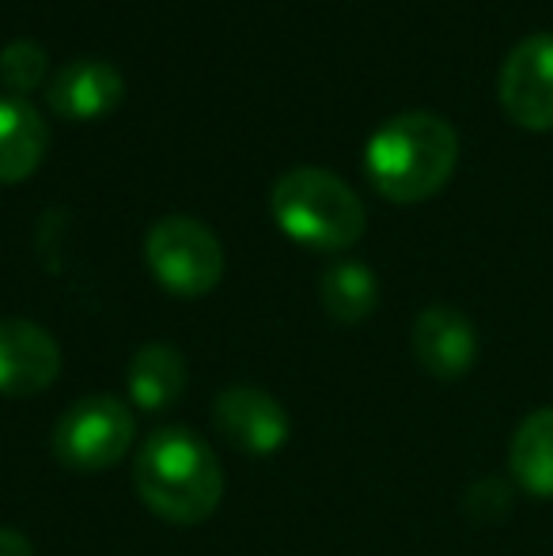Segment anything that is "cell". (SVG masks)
<instances>
[{"label":"cell","instance_id":"cell-1","mask_svg":"<svg viewBox=\"0 0 553 556\" xmlns=\"http://www.w3.org/2000/svg\"><path fill=\"white\" fill-rule=\"evenodd\" d=\"M134 484L140 504L163 522L198 527L221 507L224 469L193 428H155L137 451Z\"/></svg>","mask_w":553,"mask_h":556},{"label":"cell","instance_id":"cell-2","mask_svg":"<svg viewBox=\"0 0 553 556\" xmlns=\"http://www.w3.org/2000/svg\"><path fill=\"white\" fill-rule=\"evenodd\" d=\"M458 163V132L432 111L394 114L372 132L364 170L394 205H417L440 193Z\"/></svg>","mask_w":553,"mask_h":556},{"label":"cell","instance_id":"cell-3","mask_svg":"<svg viewBox=\"0 0 553 556\" xmlns=\"http://www.w3.org/2000/svg\"><path fill=\"white\" fill-rule=\"evenodd\" d=\"M269 213L292 242L311 250H349L364 235V205L334 170L292 167L269 190Z\"/></svg>","mask_w":553,"mask_h":556},{"label":"cell","instance_id":"cell-4","mask_svg":"<svg viewBox=\"0 0 553 556\" xmlns=\"http://www.w3.org/2000/svg\"><path fill=\"white\" fill-rule=\"evenodd\" d=\"M144 262L167 292L183 300L213 292L224 277V247L193 216H163L144 235Z\"/></svg>","mask_w":553,"mask_h":556},{"label":"cell","instance_id":"cell-5","mask_svg":"<svg viewBox=\"0 0 553 556\" xmlns=\"http://www.w3.org/2000/svg\"><path fill=\"white\" fill-rule=\"evenodd\" d=\"M137 440V420L126 402L91 394L73 402L53 425V454L76 473H99L118 466Z\"/></svg>","mask_w":553,"mask_h":556},{"label":"cell","instance_id":"cell-6","mask_svg":"<svg viewBox=\"0 0 553 556\" xmlns=\"http://www.w3.org/2000/svg\"><path fill=\"white\" fill-rule=\"evenodd\" d=\"M504 114L531 132L553 129V35H531L504 58L497 80Z\"/></svg>","mask_w":553,"mask_h":556},{"label":"cell","instance_id":"cell-7","mask_svg":"<svg viewBox=\"0 0 553 556\" xmlns=\"http://www.w3.org/2000/svg\"><path fill=\"white\" fill-rule=\"evenodd\" d=\"M61 375V349L50 330L27 318H0V397L42 394Z\"/></svg>","mask_w":553,"mask_h":556},{"label":"cell","instance_id":"cell-8","mask_svg":"<svg viewBox=\"0 0 553 556\" xmlns=\"http://www.w3.org/2000/svg\"><path fill=\"white\" fill-rule=\"evenodd\" d=\"M216 432L247 454H274L288 443L292 420L274 394L259 387H228L213 405Z\"/></svg>","mask_w":553,"mask_h":556},{"label":"cell","instance_id":"cell-9","mask_svg":"<svg viewBox=\"0 0 553 556\" xmlns=\"http://www.w3.org/2000/svg\"><path fill=\"white\" fill-rule=\"evenodd\" d=\"M126 96V80L111 61L99 58H76L53 73L46 84V106L53 114L68 117V122H84V117H103Z\"/></svg>","mask_w":553,"mask_h":556},{"label":"cell","instance_id":"cell-10","mask_svg":"<svg viewBox=\"0 0 553 556\" xmlns=\"http://www.w3.org/2000/svg\"><path fill=\"white\" fill-rule=\"evenodd\" d=\"M417 364L436 379H463L478 356L474 323L455 307H425L414 323Z\"/></svg>","mask_w":553,"mask_h":556},{"label":"cell","instance_id":"cell-11","mask_svg":"<svg viewBox=\"0 0 553 556\" xmlns=\"http://www.w3.org/2000/svg\"><path fill=\"white\" fill-rule=\"evenodd\" d=\"M50 148L46 117L20 96L0 99V186L23 182L38 170Z\"/></svg>","mask_w":553,"mask_h":556},{"label":"cell","instance_id":"cell-12","mask_svg":"<svg viewBox=\"0 0 553 556\" xmlns=\"http://www.w3.org/2000/svg\"><path fill=\"white\" fill-rule=\"evenodd\" d=\"M129 397L148 413H160L167 405H175L186 390V359L178 349L163 341H152L144 349H137V356L129 359Z\"/></svg>","mask_w":553,"mask_h":556},{"label":"cell","instance_id":"cell-13","mask_svg":"<svg viewBox=\"0 0 553 556\" xmlns=\"http://www.w3.org/2000/svg\"><path fill=\"white\" fill-rule=\"evenodd\" d=\"M512 477L524 492L553 500V405L535 409L512 435Z\"/></svg>","mask_w":553,"mask_h":556},{"label":"cell","instance_id":"cell-14","mask_svg":"<svg viewBox=\"0 0 553 556\" xmlns=\"http://www.w3.org/2000/svg\"><path fill=\"white\" fill-rule=\"evenodd\" d=\"M318 295H323V307L334 323L353 326V323H364V318L376 311L379 280L364 262H338L323 273Z\"/></svg>","mask_w":553,"mask_h":556},{"label":"cell","instance_id":"cell-15","mask_svg":"<svg viewBox=\"0 0 553 556\" xmlns=\"http://www.w3.org/2000/svg\"><path fill=\"white\" fill-rule=\"evenodd\" d=\"M50 73V58H46L42 42L35 38H15L0 50V84L8 91H30L46 80Z\"/></svg>","mask_w":553,"mask_h":556},{"label":"cell","instance_id":"cell-16","mask_svg":"<svg viewBox=\"0 0 553 556\" xmlns=\"http://www.w3.org/2000/svg\"><path fill=\"white\" fill-rule=\"evenodd\" d=\"M0 556H30V542L20 530L0 527Z\"/></svg>","mask_w":553,"mask_h":556}]
</instances>
